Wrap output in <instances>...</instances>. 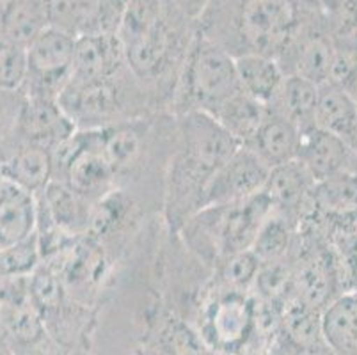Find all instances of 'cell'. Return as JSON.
I'll use <instances>...</instances> for the list:
<instances>
[{
  "label": "cell",
  "mask_w": 357,
  "mask_h": 355,
  "mask_svg": "<svg viewBox=\"0 0 357 355\" xmlns=\"http://www.w3.org/2000/svg\"><path fill=\"white\" fill-rule=\"evenodd\" d=\"M210 2L212 0H164L165 6H169L176 15H180L181 18L187 20L192 25L199 24V20L206 13Z\"/></svg>",
  "instance_id": "1f68e13d"
},
{
  "label": "cell",
  "mask_w": 357,
  "mask_h": 355,
  "mask_svg": "<svg viewBox=\"0 0 357 355\" xmlns=\"http://www.w3.org/2000/svg\"><path fill=\"white\" fill-rule=\"evenodd\" d=\"M333 246L336 247L337 254L342 258L347 289L357 292V233L350 234V236L333 243Z\"/></svg>",
  "instance_id": "4dcf8cb0"
},
{
  "label": "cell",
  "mask_w": 357,
  "mask_h": 355,
  "mask_svg": "<svg viewBox=\"0 0 357 355\" xmlns=\"http://www.w3.org/2000/svg\"><path fill=\"white\" fill-rule=\"evenodd\" d=\"M337 2H340V6H342V4H349V2H352V0H337Z\"/></svg>",
  "instance_id": "d590c367"
},
{
  "label": "cell",
  "mask_w": 357,
  "mask_h": 355,
  "mask_svg": "<svg viewBox=\"0 0 357 355\" xmlns=\"http://www.w3.org/2000/svg\"><path fill=\"white\" fill-rule=\"evenodd\" d=\"M50 27L47 0H9L0 4V38L27 48Z\"/></svg>",
  "instance_id": "e0dca14e"
},
{
  "label": "cell",
  "mask_w": 357,
  "mask_h": 355,
  "mask_svg": "<svg viewBox=\"0 0 357 355\" xmlns=\"http://www.w3.org/2000/svg\"><path fill=\"white\" fill-rule=\"evenodd\" d=\"M38 197L0 178V252L36 233Z\"/></svg>",
  "instance_id": "9a60e30c"
},
{
  "label": "cell",
  "mask_w": 357,
  "mask_h": 355,
  "mask_svg": "<svg viewBox=\"0 0 357 355\" xmlns=\"http://www.w3.org/2000/svg\"><path fill=\"white\" fill-rule=\"evenodd\" d=\"M77 130L79 128L64 112L59 100L27 96L16 128L15 141L43 146L52 151Z\"/></svg>",
  "instance_id": "9c48e42d"
},
{
  "label": "cell",
  "mask_w": 357,
  "mask_h": 355,
  "mask_svg": "<svg viewBox=\"0 0 357 355\" xmlns=\"http://www.w3.org/2000/svg\"><path fill=\"white\" fill-rule=\"evenodd\" d=\"M27 78V48L0 38V91L24 89Z\"/></svg>",
  "instance_id": "f1b7e54d"
},
{
  "label": "cell",
  "mask_w": 357,
  "mask_h": 355,
  "mask_svg": "<svg viewBox=\"0 0 357 355\" xmlns=\"http://www.w3.org/2000/svg\"><path fill=\"white\" fill-rule=\"evenodd\" d=\"M303 132L281 110L268 107L267 117L245 148L251 149L268 169L297 158Z\"/></svg>",
  "instance_id": "5bb4252c"
},
{
  "label": "cell",
  "mask_w": 357,
  "mask_h": 355,
  "mask_svg": "<svg viewBox=\"0 0 357 355\" xmlns=\"http://www.w3.org/2000/svg\"><path fill=\"white\" fill-rule=\"evenodd\" d=\"M350 171L357 174V144L352 148V165H350Z\"/></svg>",
  "instance_id": "e575fe53"
},
{
  "label": "cell",
  "mask_w": 357,
  "mask_h": 355,
  "mask_svg": "<svg viewBox=\"0 0 357 355\" xmlns=\"http://www.w3.org/2000/svg\"><path fill=\"white\" fill-rule=\"evenodd\" d=\"M77 36L48 27L27 47V78L24 93L34 98L59 100L73 77Z\"/></svg>",
  "instance_id": "277c9868"
},
{
  "label": "cell",
  "mask_w": 357,
  "mask_h": 355,
  "mask_svg": "<svg viewBox=\"0 0 357 355\" xmlns=\"http://www.w3.org/2000/svg\"><path fill=\"white\" fill-rule=\"evenodd\" d=\"M242 148L215 117L204 112L174 116L173 149L165 172V217L178 233L199 210V199L212 176Z\"/></svg>",
  "instance_id": "6da1fadb"
},
{
  "label": "cell",
  "mask_w": 357,
  "mask_h": 355,
  "mask_svg": "<svg viewBox=\"0 0 357 355\" xmlns=\"http://www.w3.org/2000/svg\"><path fill=\"white\" fill-rule=\"evenodd\" d=\"M304 220L322 231L331 243L357 233V174L350 169L317 181Z\"/></svg>",
  "instance_id": "5b68a950"
},
{
  "label": "cell",
  "mask_w": 357,
  "mask_h": 355,
  "mask_svg": "<svg viewBox=\"0 0 357 355\" xmlns=\"http://www.w3.org/2000/svg\"><path fill=\"white\" fill-rule=\"evenodd\" d=\"M43 263L38 233L29 239L6 247L0 252V279L31 278L34 270Z\"/></svg>",
  "instance_id": "4316f807"
},
{
  "label": "cell",
  "mask_w": 357,
  "mask_h": 355,
  "mask_svg": "<svg viewBox=\"0 0 357 355\" xmlns=\"http://www.w3.org/2000/svg\"><path fill=\"white\" fill-rule=\"evenodd\" d=\"M36 197L40 213H43L64 233L80 236L91 231L95 203L84 199L82 195L77 194L66 183L52 180L50 185Z\"/></svg>",
  "instance_id": "4fadbf2b"
},
{
  "label": "cell",
  "mask_w": 357,
  "mask_h": 355,
  "mask_svg": "<svg viewBox=\"0 0 357 355\" xmlns=\"http://www.w3.org/2000/svg\"><path fill=\"white\" fill-rule=\"evenodd\" d=\"M240 91L235 57L196 29L169 105L173 116L194 110L213 116Z\"/></svg>",
  "instance_id": "3957f363"
},
{
  "label": "cell",
  "mask_w": 357,
  "mask_h": 355,
  "mask_svg": "<svg viewBox=\"0 0 357 355\" xmlns=\"http://www.w3.org/2000/svg\"><path fill=\"white\" fill-rule=\"evenodd\" d=\"M314 183L317 181L310 171L295 158L271 169L261 192L267 195L274 210L290 215L301 222L310 208Z\"/></svg>",
  "instance_id": "7c38bea8"
},
{
  "label": "cell",
  "mask_w": 357,
  "mask_h": 355,
  "mask_svg": "<svg viewBox=\"0 0 357 355\" xmlns=\"http://www.w3.org/2000/svg\"><path fill=\"white\" fill-rule=\"evenodd\" d=\"M267 112L268 107L265 103L240 91L235 96L229 98L228 102L213 114V117L235 141H238L242 146H248L265 121Z\"/></svg>",
  "instance_id": "44dd1931"
},
{
  "label": "cell",
  "mask_w": 357,
  "mask_h": 355,
  "mask_svg": "<svg viewBox=\"0 0 357 355\" xmlns=\"http://www.w3.org/2000/svg\"><path fill=\"white\" fill-rule=\"evenodd\" d=\"M314 126L333 133L349 146L357 144V103L349 93L336 86L320 87Z\"/></svg>",
  "instance_id": "ac0fdd59"
},
{
  "label": "cell",
  "mask_w": 357,
  "mask_h": 355,
  "mask_svg": "<svg viewBox=\"0 0 357 355\" xmlns=\"http://www.w3.org/2000/svg\"><path fill=\"white\" fill-rule=\"evenodd\" d=\"M303 8L306 9L307 15L311 16H320V18H326L329 22L331 16L337 11L340 8V2L337 0H298Z\"/></svg>",
  "instance_id": "836d02e7"
},
{
  "label": "cell",
  "mask_w": 357,
  "mask_h": 355,
  "mask_svg": "<svg viewBox=\"0 0 357 355\" xmlns=\"http://www.w3.org/2000/svg\"><path fill=\"white\" fill-rule=\"evenodd\" d=\"M128 70L125 50L118 34L93 32L82 34L75 43L73 80L102 82L110 80Z\"/></svg>",
  "instance_id": "ba28073f"
},
{
  "label": "cell",
  "mask_w": 357,
  "mask_h": 355,
  "mask_svg": "<svg viewBox=\"0 0 357 355\" xmlns=\"http://www.w3.org/2000/svg\"><path fill=\"white\" fill-rule=\"evenodd\" d=\"M326 343L337 355H357V292H345L322 311Z\"/></svg>",
  "instance_id": "ffe728a7"
},
{
  "label": "cell",
  "mask_w": 357,
  "mask_h": 355,
  "mask_svg": "<svg viewBox=\"0 0 357 355\" xmlns=\"http://www.w3.org/2000/svg\"><path fill=\"white\" fill-rule=\"evenodd\" d=\"M103 0H47L50 25L73 36L93 31Z\"/></svg>",
  "instance_id": "d4e9b609"
},
{
  "label": "cell",
  "mask_w": 357,
  "mask_h": 355,
  "mask_svg": "<svg viewBox=\"0 0 357 355\" xmlns=\"http://www.w3.org/2000/svg\"><path fill=\"white\" fill-rule=\"evenodd\" d=\"M261 262L251 249L242 250L224 258L213 269L215 278H219L224 289H236V292H248L255 286L256 275L259 272Z\"/></svg>",
  "instance_id": "83f0119b"
},
{
  "label": "cell",
  "mask_w": 357,
  "mask_h": 355,
  "mask_svg": "<svg viewBox=\"0 0 357 355\" xmlns=\"http://www.w3.org/2000/svg\"><path fill=\"white\" fill-rule=\"evenodd\" d=\"M255 324V305L248 293L236 289H222L210 309L208 331L213 343L226 350H233L245 343Z\"/></svg>",
  "instance_id": "8fae6325"
},
{
  "label": "cell",
  "mask_w": 357,
  "mask_h": 355,
  "mask_svg": "<svg viewBox=\"0 0 357 355\" xmlns=\"http://www.w3.org/2000/svg\"><path fill=\"white\" fill-rule=\"evenodd\" d=\"M271 169L249 148L242 146L206 183L199 210L238 203L263 190Z\"/></svg>",
  "instance_id": "52a82bcc"
},
{
  "label": "cell",
  "mask_w": 357,
  "mask_h": 355,
  "mask_svg": "<svg viewBox=\"0 0 357 355\" xmlns=\"http://www.w3.org/2000/svg\"><path fill=\"white\" fill-rule=\"evenodd\" d=\"M6 2H9V0H0V4H6Z\"/></svg>",
  "instance_id": "74e56055"
},
{
  "label": "cell",
  "mask_w": 357,
  "mask_h": 355,
  "mask_svg": "<svg viewBox=\"0 0 357 355\" xmlns=\"http://www.w3.org/2000/svg\"><path fill=\"white\" fill-rule=\"evenodd\" d=\"M356 103H357V100H356Z\"/></svg>",
  "instance_id": "f35d334b"
},
{
  "label": "cell",
  "mask_w": 357,
  "mask_h": 355,
  "mask_svg": "<svg viewBox=\"0 0 357 355\" xmlns=\"http://www.w3.org/2000/svg\"><path fill=\"white\" fill-rule=\"evenodd\" d=\"M274 355H337L327 343L311 345V347H301L290 341L283 340V343L275 348Z\"/></svg>",
  "instance_id": "d6a6232c"
},
{
  "label": "cell",
  "mask_w": 357,
  "mask_h": 355,
  "mask_svg": "<svg viewBox=\"0 0 357 355\" xmlns=\"http://www.w3.org/2000/svg\"><path fill=\"white\" fill-rule=\"evenodd\" d=\"M297 160L310 171L314 181L347 171L352 165V146L340 137L320 128H311L303 133Z\"/></svg>",
  "instance_id": "2e32d148"
},
{
  "label": "cell",
  "mask_w": 357,
  "mask_h": 355,
  "mask_svg": "<svg viewBox=\"0 0 357 355\" xmlns=\"http://www.w3.org/2000/svg\"><path fill=\"white\" fill-rule=\"evenodd\" d=\"M334 57L336 45L331 36L329 22L320 16H310L275 61L287 77L306 78L322 87L329 82Z\"/></svg>",
  "instance_id": "8992f818"
},
{
  "label": "cell",
  "mask_w": 357,
  "mask_h": 355,
  "mask_svg": "<svg viewBox=\"0 0 357 355\" xmlns=\"http://www.w3.org/2000/svg\"><path fill=\"white\" fill-rule=\"evenodd\" d=\"M6 148L9 149L0 158V178L34 195L41 194L54 180L50 149L15 139Z\"/></svg>",
  "instance_id": "30bf717a"
},
{
  "label": "cell",
  "mask_w": 357,
  "mask_h": 355,
  "mask_svg": "<svg viewBox=\"0 0 357 355\" xmlns=\"http://www.w3.org/2000/svg\"><path fill=\"white\" fill-rule=\"evenodd\" d=\"M320 86L301 77H287L278 98L268 107L281 110L301 128V132L314 128Z\"/></svg>",
  "instance_id": "7402d4cb"
},
{
  "label": "cell",
  "mask_w": 357,
  "mask_h": 355,
  "mask_svg": "<svg viewBox=\"0 0 357 355\" xmlns=\"http://www.w3.org/2000/svg\"><path fill=\"white\" fill-rule=\"evenodd\" d=\"M284 340L301 347L326 343L322 332V311L311 308L298 297H291L281 309Z\"/></svg>",
  "instance_id": "cb8c5ba5"
},
{
  "label": "cell",
  "mask_w": 357,
  "mask_h": 355,
  "mask_svg": "<svg viewBox=\"0 0 357 355\" xmlns=\"http://www.w3.org/2000/svg\"><path fill=\"white\" fill-rule=\"evenodd\" d=\"M252 288L267 304L274 305L281 311L283 305L295 295L290 259L261 263Z\"/></svg>",
  "instance_id": "484cf974"
},
{
  "label": "cell",
  "mask_w": 357,
  "mask_h": 355,
  "mask_svg": "<svg viewBox=\"0 0 357 355\" xmlns=\"http://www.w3.org/2000/svg\"><path fill=\"white\" fill-rule=\"evenodd\" d=\"M298 224L301 222L297 219L272 208L267 219L259 226L251 250L261 263L287 259L294 247Z\"/></svg>",
  "instance_id": "603a6c76"
},
{
  "label": "cell",
  "mask_w": 357,
  "mask_h": 355,
  "mask_svg": "<svg viewBox=\"0 0 357 355\" xmlns=\"http://www.w3.org/2000/svg\"><path fill=\"white\" fill-rule=\"evenodd\" d=\"M354 11H356V15H357V0H354Z\"/></svg>",
  "instance_id": "8d00e7d4"
},
{
  "label": "cell",
  "mask_w": 357,
  "mask_h": 355,
  "mask_svg": "<svg viewBox=\"0 0 357 355\" xmlns=\"http://www.w3.org/2000/svg\"><path fill=\"white\" fill-rule=\"evenodd\" d=\"M310 16L298 0H212L197 31L233 57L278 59Z\"/></svg>",
  "instance_id": "7a4b0ae2"
},
{
  "label": "cell",
  "mask_w": 357,
  "mask_h": 355,
  "mask_svg": "<svg viewBox=\"0 0 357 355\" xmlns=\"http://www.w3.org/2000/svg\"><path fill=\"white\" fill-rule=\"evenodd\" d=\"M27 94L20 91H0V149L15 139Z\"/></svg>",
  "instance_id": "f546056e"
},
{
  "label": "cell",
  "mask_w": 357,
  "mask_h": 355,
  "mask_svg": "<svg viewBox=\"0 0 357 355\" xmlns=\"http://www.w3.org/2000/svg\"><path fill=\"white\" fill-rule=\"evenodd\" d=\"M240 89L258 102L271 105L284 84L283 68L271 55L243 54L235 57Z\"/></svg>",
  "instance_id": "d6986e66"
}]
</instances>
